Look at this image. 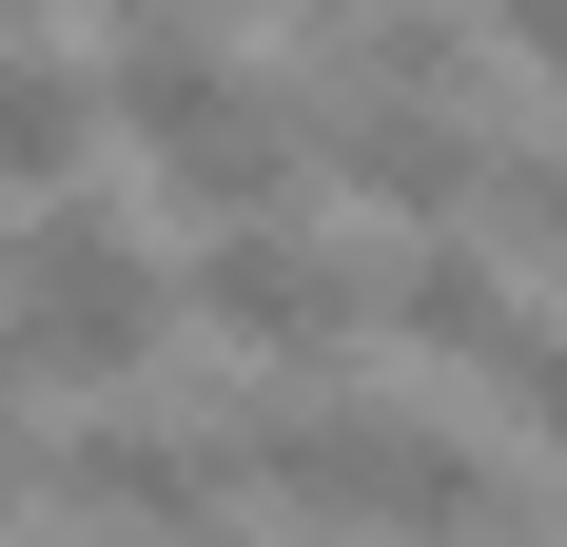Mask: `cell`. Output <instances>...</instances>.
I'll list each match as a JSON object with an SVG mask.
<instances>
[{"instance_id": "6da1fadb", "label": "cell", "mask_w": 567, "mask_h": 547, "mask_svg": "<svg viewBox=\"0 0 567 547\" xmlns=\"http://www.w3.org/2000/svg\"><path fill=\"white\" fill-rule=\"evenodd\" d=\"M99 137H137V157H157L176 216H293V176H313V117H275L216 40H117Z\"/></svg>"}, {"instance_id": "7a4b0ae2", "label": "cell", "mask_w": 567, "mask_h": 547, "mask_svg": "<svg viewBox=\"0 0 567 547\" xmlns=\"http://www.w3.org/2000/svg\"><path fill=\"white\" fill-rule=\"evenodd\" d=\"M235 489H293V508H333L372 547H470L489 528V469L431 411H255L235 431Z\"/></svg>"}, {"instance_id": "3957f363", "label": "cell", "mask_w": 567, "mask_h": 547, "mask_svg": "<svg viewBox=\"0 0 567 547\" xmlns=\"http://www.w3.org/2000/svg\"><path fill=\"white\" fill-rule=\"evenodd\" d=\"M0 293H20V332H40V391H117V372H157V332H176L157 235L79 216V196H20V235H0Z\"/></svg>"}, {"instance_id": "277c9868", "label": "cell", "mask_w": 567, "mask_h": 547, "mask_svg": "<svg viewBox=\"0 0 567 547\" xmlns=\"http://www.w3.org/2000/svg\"><path fill=\"white\" fill-rule=\"evenodd\" d=\"M176 293H196V332H216V352H255V372H313V352H352V332H372V274H352L333 235H293V216H235Z\"/></svg>"}, {"instance_id": "5b68a950", "label": "cell", "mask_w": 567, "mask_h": 547, "mask_svg": "<svg viewBox=\"0 0 567 547\" xmlns=\"http://www.w3.org/2000/svg\"><path fill=\"white\" fill-rule=\"evenodd\" d=\"M313 157H333L372 216H411V235H451L470 196H489V157H470L451 99H333V117H313Z\"/></svg>"}, {"instance_id": "8992f818", "label": "cell", "mask_w": 567, "mask_h": 547, "mask_svg": "<svg viewBox=\"0 0 567 547\" xmlns=\"http://www.w3.org/2000/svg\"><path fill=\"white\" fill-rule=\"evenodd\" d=\"M509 313H528V293H509L489 255H451V235H411V255L372 274V332H411L431 372H489V352H509Z\"/></svg>"}, {"instance_id": "52a82bcc", "label": "cell", "mask_w": 567, "mask_h": 547, "mask_svg": "<svg viewBox=\"0 0 567 547\" xmlns=\"http://www.w3.org/2000/svg\"><path fill=\"white\" fill-rule=\"evenodd\" d=\"M79 157H99V79L59 40H0V196H79Z\"/></svg>"}, {"instance_id": "ba28073f", "label": "cell", "mask_w": 567, "mask_h": 547, "mask_svg": "<svg viewBox=\"0 0 567 547\" xmlns=\"http://www.w3.org/2000/svg\"><path fill=\"white\" fill-rule=\"evenodd\" d=\"M489 411L548 450V489H567V332H548V313H509V352H489Z\"/></svg>"}, {"instance_id": "9c48e42d", "label": "cell", "mask_w": 567, "mask_h": 547, "mask_svg": "<svg viewBox=\"0 0 567 547\" xmlns=\"http://www.w3.org/2000/svg\"><path fill=\"white\" fill-rule=\"evenodd\" d=\"M489 216H509V235H548V255H567V157H509V176H489Z\"/></svg>"}, {"instance_id": "30bf717a", "label": "cell", "mask_w": 567, "mask_h": 547, "mask_svg": "<svg viewBox=\"0 0 567 547\" xmlns=\"http://www.w3.org/2000/svg\"><path fill=\"white\" fill-rule=\"evenodd\" d=\"M489 40H509L528 79H548V99H567V0H489Z\"/></svg>"}, {"instance_id": "8fae6325", "label": "cell", "mask_w": 567, "mask_h": 547, "mask_svg": "<svg viewBox=\"0 0 567 547\" xmlns=\"http://www.w3.org/2000/svg\"><path fill=\"white\" fill-rule=\"evenodd\" d=\"M235 20H333V0H235Z\"/></svg>"}, {"instance_id": "7c38bea8", "label": "cell", "mask_w": 567, "mask_h": 547, "mask_svg": "<svg viewBox=\"0 0 567 547\" xmlns=\"http://www.w3.org/2000/svg\"><path fill=\"white\" fill-rule=\"evenodd\" d=\"M0 508H20V431H0Z\"/></svg>"}, {"instance_id": "4fadbf2b", "label": "cell", "mask_w": 567, "mask_h": 547, "mask_svg": "<svg viewBox=\"0 0 567 547\" xmlns=\"http://www.w3.org/2000/svg\"><path fill=\"white\" fill-rule=\"evenodd\" d=\"M20 20H40V0H0V40H20Z\"/></svg>"}]
</instances>
